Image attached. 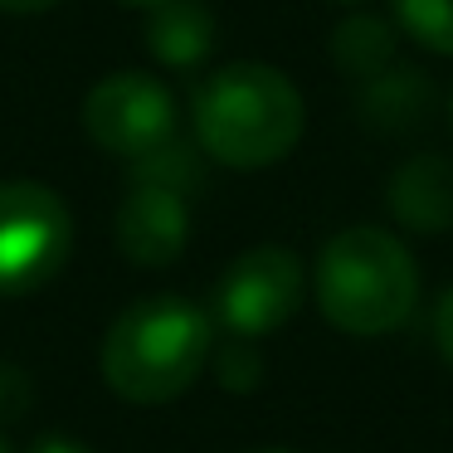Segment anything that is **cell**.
<instances>
[{"mask_svg": "<svg viewBox=\"0 0 453 453\" xmlns=\"http://www.w3.org/2000/svg\"><path fill=\"white\" fill-rule=\"evenodd\" d=\"M434 342H439V356H443V365L453 371V283L443 288L439 307H434Z\"/></svg>", "mask_w": 453, "mask_h": 453, "instance_id": "cell-16", "label": "cell"}, {"mask_svg": "<svg viewBox=\"0 0 453 453\" xmlns=\"http://www.w3.org/2000/svg\"><path fill=\"white\" fill-rule=\"evenodd\" d=\"M132 180H142V186H166V190H180V196H196L200 186H205V166H200V147H190V142H166V147H157L151 157L132 161Z\"/></svg>", "mask_w": 453, "mask_h": 453, "instance_id": "cell-12", "label": "cell"}, {"mask_svg": "<svg viewBox=\"0 0 453 453\" xmlns=\"http://www.w3.org/2000/svg\"><path fill=\"white\" fill-rule=\"evenodd\" d=\"M83 132L108 157L132 161L151 157L157 147L176 142V98L151 73H108L83 98Z\"/></svg>", "mask_w": 453, "mask_h": 453, "instance_id": "cell-6", "label": "cell"}, {"mask_svg": "<svg viewBox=\"0 0 453 453\" xmlns=\"http://www.w3.org/2000/svg\"><path fill=\"white\" fill-rule=\"evenodd\" d=\"M147 50L166 69H196L215 50V15L205 0H166L147 11Z\"/></svg>", "mask_w": 453, "mask_h": 453, "instance_id": "cell-9", "label": "cell"}, {"mask_svg": "<svg viewBox=\"0 0 453 453\" xmlns=\"http://www.w3.org/2000/svg\"><path fill=\"white\" fill-rule=\"evenodd\" d=\"M190 239V196L166 186L132 180L127 200L118 205V249L137 268H166L186 254Z\"/></svg>", "mask_w": 453, "mask_h": 453, "instance_id": "cell-7", "label": "cell"}, {"mask_svg": "<svg viewBox=\"0 0 453 453\" xmlns=\"http://www.w3.org/2000/svg\"><path fill=\"white\" fill-rule=\"evenodd\" d=\"M249 453H297V449H249Z\"/></svg>", "mask_w": 453, "mask_h": 453, "instance_id": "cell-20", "label": "cell"}, {"mask_svg": "<svg viewBox=\"0 0 453 453\" xmlns=\"http://www.w3.org/2000/svg\"><path fill=\"white\" fill-rule=\"evenodd\" d=\"M118 5H137V11H157V5H166V0H118Z\"/></svg>", "mask_w": 453, "mask_h": 453, "instance_id": "cell-19", "label": "cell"}, {"mask_svg": "<svg viewBox=\"0 0 453 453\" xmlns=\"http://www.w3.org/2000/svg\"><path fill=\"white\" fill-rule=\"evenodd\" d=\"M429 98H434L429 73L424 69H395L390 64L385 73H375V79L365 83L361 118L380 132H400V127H410V122H419L424 112H429Z\"/></svg>", "mask_w": 453, "mask_h": 453, "instance_id": "cell-10", "label": "cell"}, {"mask_svg": "<svg viewBox=\"0 0 453 453\" xmlns=\"http://www.w3.org/2000/svg\"><path fill=\"white\" fill-rule=\"evenodd\" d=\"M390 215L414 234H443L453 229V161L439 151L410 157L400 171L390 176Z\"/></svg>", "mask_w": 453, "mask_h": 453, "instance_id": "cell-8", "label": "cell"}, {"mask_svg": "<svg viewBox=\"0 0 453 453\" xmlns=\"http://www.w3.org/2000/svg\"><path fill=\"white\" fill-rule=\"evenodd\" d=\"M449 118H453V98H449Z\"/></svg>", "mask_w": 453, "mask_h": 453, "instance_id": "cell-23", "label": "cell"}, {"mask_svg": "<svg viewBox=\"0 0 453 453\" xmlns=\"http://www.w3.org/2000/svg\"><path fill=\"white\" fill-rule=\"evenodd\" d=\"M215 351V322L180 293H157L112 317L103 380L127 404H171L200 380Z\"/></svg>", "mask_w": 453, "mask_h": 453, "instance_id": "cell-1", "label": "cell"}, {"mask_svg": "<svg viewBox=\"0 0 453 453\" xmlns=\"http://www.w3.org/2000/svg\"><path fill=\"white\" fill-rule=\"evenodd\" d=\"M395 25L429 54L453 59V0H395Z\"/></svg>", "mask_w": 453, "mask_h": 453, "instance_id": "cell-13", "label": "cell"}, {"mask_svg": "<svg viewBox=\"0 0 453 453\" xmlns=\"http://www.w3.org/2000/svg\"><path fill=\"white\" fill-rule=\"evenodd\" d=\"M196 147L234 171L278 166L303 137V93L273 64H225L190 98Z\"/></svg>", "mask_w": 453, "mask_h": 453, "instance_id": "cell-2", "label": "cell"}, {"mask_svg": "<svg viewBox=\"0 0 453 453\" xmlns=\"http://www.w3.org/2000/svg\"><path fill=\"white\" fill-rule=\"evenodd\" d=\"M332 59L351 79L371 83L375 73H385L395 64V25L380 20V15H351V20H342L332 35Z\"/></svg>", "mask_w": 453, "mask_h": 453, "instance_id": "cell-11", "label": "cell"}, {"mask_svg": "<svg viewBox=\"0 0 453 453\" xmlns=\"http://www.w3.org/2000/svg\"><path fill=\"white\" fill-rule=\"evenodd\" d=\"M73 254V215L40 180L0 186V297L54 283Z\"/></svg>", "mask_w": 453, "mask_h": 453, "instance_id": "cell-4", "label": "cell"}, {"mask_svg": "<svg viewBox=\"0 0 453 453\" xmlns=\"http://www.w3.org/2000/svg\"><path fill=\"white\" fill-rule=\"evenodd\" d=\"M210 361H215V375L225 390H254L258 380H264V356H258L254 342H244V336H229L219 351H210Z\"/></svg>", "mask_w": 453, "mask_h": 453, "instance_id": "cell-14", "label": "cell"}, {"mask_svg": "<svg viewBox=\"0 0 453 453\" xmlns=\"http://www.w3.org/2000/svg\"><path fill=\"white\" fill-rule=\"evenodd\" d=\"M59 0H0V11L5 15H44V11H54Z\"/></svg>", "mask_w": 453, "mask_h": 453, "instance_id": "cell-18", "label": "cell"}, {"mask_svg": "<svg viewBox=\"0 0 453 453\" xmlns=\"http://www.w3.org/2000/svg\"><path fill=\"white\" fill-rule=\"evenodd\" d=\"M419 303L414 254L375 225H351L332 234L317 254V307L346 336L400 332Z\"/></svg>", "mask_w": 453, "mask_h": 453, "instance_id": "cell-3", "label": "cell"}, {"mask_svg": "<svg viewBox=\"0 0 453 453\" xmlns=\"http://www.w3.org/2000/svg\"><path fill=\"white\" fill-rule=\"evenodd\" d=\"M336 5H361V0H336Z\"/></svg>", "mask_w": 453, "mask_h": 453, "instance_id": "cell-21", "label": "cell"}, {"mask_svg": "<svg viewBox=\"0 0 453 453\" xmlns=\"http://www.w3.org/2000/svg\"><path fill=\"white\" fill-rule=\"evenodd\" d=\"M0 453H11V443H5V439H0Z\"/></svg>", "mask_w": 453, "mask_h": 453, "instance_id": "cell-22", "label": "cell"}, {"mask_svg": "<svg viewBox=\"0 0 453 453\" xmlns=\"http://www.w3.org/2000/svg\"><path fill=\"white\" fill-rule=\"evenodd\" d=\"M30 404H35L30 371H25V365H15V361H0V424L25 419V414H30Z\"/></svg>", "mask_w": 453, "mask_h": 453, "instance_id": "cell-15", "label": "cell"}, {"mask_svg": "<svg viewBox=\"0 0 453 453\" xmlns=\"http://www.w3.org/2000/svg\"><path fill=\"white\" fill-rule=\"evenodd\" d=\"M30 453H98L93 443L73 439V434H44V439L30 443Z\"/></svg>", "mask_w": 453, "mask_h": 453, "instance_id": "cell-17", "label": "cell"}, {"mask_svg": "<svg viewBox=\"0 0 453 453\" xmlns=\"http://www.w3.org/2000/svg\"><path fill=\"white\" fill-rule=\"evenodd\" d=\"M303 258L283 244H258L244 249L234 264L219 273L215 283V317L229 336H244V342H258V336L278 332L288 317L303 307Z\"/></svg>", "mask_w": 453, "mask_h": 453, "instance_id": "cell-5", "label": "cell"}]
</instances>
